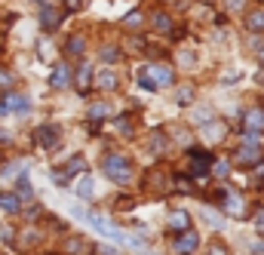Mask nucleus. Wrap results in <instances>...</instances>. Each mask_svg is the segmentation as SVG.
<instances>
[{
    "label": "nucleus",
    "instance_id": "18",
    "mask_svg": "<svg viewBox=\"0 0 264 255\" xmlns=\"http://www.w3.org/2000/svg\"><path fill=\"white\" fill-rule=\"evenodd\" d=\"M246 25H249V31H264V9H258V12H249Z\"/></svg>",
    "mask_w": 264,
    "mask_h": 255
},
{
    "label": "nucleus",
    "instance_id": "20",
    "mask_svg": "<svg viewBox=\"0 0 264 255\" xmlns=\"http://www.w3.org/2000/svg\"><path fill=\"white\" fill-rule=\"evenodd\" d=\"M98 86H101V89H114V86H117V77H114L111 71H105V74L98 77Z\"/></svg>",
    "mask_w": 264,
    "mask_h": 255
},
{
    "label": "nucleus",
    "instance_id": "22",
    "mask_svg": "<svg viewBox=\"0 0 264 255\" xmlns=\"http://www.w3.org/2000/svg\"><path fill=\"white\" fill-rule=\"evenodd\" d=\"M101 58H105V62H117V58H120V49H117V46H105V49H101Z\"/></svg>",
    "mask_w": 264,
    "mask_h": 255
},
{
    "label": "nucleus",
    "instance_id": "9",
    "mask_svg": "<svg viewBox=\"0 0 264 255\" xmlns=\"http://www.w3.org/2000/svg\"><path fill=\"white\" fill-rule=\"evenodd\" d=\"M197 246H200V237L194 234V231H185L175 243H172V249L178 255H191V252H197Z\"/></svg>",
    "mask_w": 264,
    "mask_h": 255
},
{
    "label": "nucleus",
    "instance_id": "11",
    "mask_svg": "<svg viewBox=\"0 0 264 255\" xmlns=\"http://www.w3.org/2000/svg\"><path fill=\"white\" fill-rule=\"evenodd\" d=\"M40 25H43L46 31H55V28L62 25V12H58V9H43V12H40Z\"/></svg>",
    "mask_w": 264,
    "mask_h": 255
},
{
    "label": "nucleus",
    "instance_id": "19",
    "mask_svg": "<svg viewBox=\"0 0 264 255\" xmlns=\"http://www.w3.org/2000/svg\"><path fill=\"white\" fill-rule=\"evenodd\" d=\"M154 28H160V31H169V28H172L169 15H166V12H157V15H154Z\"/></svg>",
    "mask_w": 264,
    "mask_h": 255
},
{
    "label": "nucleus",
    "instance_id": "1",
    "mask_svg": "<svg viewBox=\"0 0 264 255\" xmlns=\"http://www.w3.org/2000/svg\"><path fill=\"white\" fill-rule=\"evenodd\" d=\"M101 169H105V175H108L111 182H117V185H129V182H132V175H135L132 160H129V157H123V154H105Z\"/></svg>",
    "mask_w": 264,
    "mask_h": 255
},
{
    "label": "nucleus",
    "instance_id": "23",
    "mask_svg": "<svg viewBox=\"0 0 264 255\" xmlns=\"http://www.w3.org/2000/svg\"><path fill=\"white\" fill-rule=\"evenodd\" d=\"M141 25V12H129L126 15V28H138Z\"/></svg>",
    "mask_w": 264,
    "mask_h": 255
},
{
    "label": "nucleus",
    "instance_id": "15",
    "mask_svg": "<svg viewBox=\"0 0 264 255\" xmlns=\"http://www.w3.org/2000/svg\"><path fill=\"white\" fill-rule=\"evenodd\" d=\"M77 86H80V92H86V89L92 86V68H89V65H83V68L77 71Z\"/></svg>",
    "mask_w": 264,
    "mask_h": 255
},
{
    "label": "nucleus",
    "instance_id": "8",
    "mask_svg": "<svg viewBox=\"0 0 264 255\" xmlns=\"http://www.w3.org/2000/svg\"><path fill=\"white\" fill-rule=\"evenodd\" d=\"M80 169H86V160H83V157H80V154H77V157H71V160H68V166H65V169H62V172H58V169H55V172H52V179H55V182H58V185H65V182H68V179H71V175H77V172H80Z\"/></svg>",
    "mask_w": 264,
    "mask_h": 255
},
{
    "label": "nucleus",
    "instance_id": "17",
    "mask_svg": "<svg viewBox=\"0 0 264 255\" xmlns=\"http://www.w3.org/2000/svg\"><path fill=\"white\" fill-rule=\"evenodd\" d=\"M92 194H95V191H92V182H89V179H80V182H77V197H80V200H92Z\"/></svg>",
    "mask_w": 264,
    "mask_h": 255
},
{
    "label": "nucleus",
    "instance_id": "29",
    "mask_svg": "<svg viewBox=\"0 0 264 255\" xmlns=\"http://www.w3.org/2000/svg\"><path fill=\"white\" fill-rule=\"evenodd\" d=\"M209 255H228V249H225V246H221V243H215V246H212V249H209Z\"/></svg>",
    "mask_w": 264,
    "mask_h": 255
},
{
    "label": "nucleus",
    "instance_id": "14",
    "mask_svg": "<svg viewBox=\"0 0 264 255\" xmlns=\"http://www.w3.org/2000/svg\"><path fill=\"white\" fill-rule=\"evenodd\" d=\"M0 209L9 212V215H15V212L22 209V200H18L15 194H0Z\"/></svg>",
    "mask_w": 264,
    "mask_h": 255
},
{
    "label": "nucleus",
    "instance_id": "35",
    "mask_svg": "<svg viewBox=\"0 0 264 255\" xmlns=\"http://www.w3.org/2000/svg\"><path fill=\"white\" fill-rule=\"evenodd\" d=\"M258 49H261V58H264V46H258Z\"/></svg>",
    "mask_w": 264,
    "mask_h": 255
},
{
    "label": "nucleus",
    "instance_id": "3",
    "mask_svg": "<svg viewBox=\"0 0 264 255\" xmlns=\"http://www.w3.org/2000/svg\"><path fill=\"white\" fill-rule=\"evenodd\" d=\"M209 154L203 151V148H194L191 154H188V172L197 179V182H203V179H209Z\"/></svg>",
    "mask_w": 264,
    "mask_h": 255
},
{
    "label": "nucleus",
    "instance_id": "28",
    "mask_svg": "<svg viewBox=\"0 0 264 255\" xmlns=\"http://www.w3.org/2000/svg\"><path fill=\"white\" fill-rule=\"evenodd\" d=\"M0 86H3V89L12 86V74H9V71H0Z\"/></svg>",
    "mask_w": 264,
    "mask_h": 255
},
{
    "label": "nucleus",
    "instance_id": "31",
    "mask_svg": "<svg viewBox=\"0 0 264 255\" xmlns=\"http://www.w3.org/2000/svg\"><path fill=\"white\" fill-rule=\"evenodd\" d=\"M65 6H68V9H77V6H80V0H65Z\"/></svg>",
    "mask_w": 264,
    "mask_h": 255
},
{
    "label": "nucleus",
    "instance_id": "30",
    "mask_svg": "<svg viewBox=\"0 0 264 255\" xmlns=\"http://www.w3.org/2000/svg\"><path fill=\"white\" fill-rule=\"evenodd\" d=\"M255 225H258V231L264 234V212H258V219H255Z\"/></svg>",
    "mask_w": 264,
    "mask_h": 255
},
{
    "label": "nucleus",
    "instance_id": "13",
    "mask_svg": "<svg viewBox=\"0 0 264 255\" xmlns=\"http://www.w3.org/2000/svg\"><path fill=\"white\" fill-rule=\"evenodd\" d=\"M169 228L172 231H191V215L188 212H172L169 215Z\"/></svg>",
    "mask_w": 264,
    "mask_h": 255
},
{
    "label": "nucleus",
    "instance_id": "34",
    "mask_svg": "<svg viewBox=\"0 0 264 255\" xmlns=\"http://www.w3.org/2000/svg\"><path fill=\"white\" fill-rule=\"evenodd\" d=\"M255 255H264V243H258V246H255Z\"/></svg>",
    "mask_w": 264,
    "mask_h": 255
},
{
    "label": "nucleus",
    "instance_id": "25",
    "mask_svg": "<svg viewBox=\"0 0 264 255\" xmlns=\"http://www.w3.org/2000/svg\"><path fill=\"white\" fill-rule=\"evenodd\" d=\"M178 102H181V105H191V102H194V92H191V89H181V92H178Z\"/></svg>",
    "mask_w": 264,
    "mask_h": 255
},
{
    "label": "nucleus",
    "instance_id": "5",
    "mask_svg": "<svg viewBox=\"0 0 264 255\" xmlns=\"http://www.w3.org/2000/svg\"><path fill=\"white\" fill-rule=\"evenodd\" d=\"M6 111L28 114V111H31V99H28V95H18V92H6V95L0 99V114H6Z\"/></svg>",
    "mask_w": 264,
    "mask_h": 255
},
{
    "label": "nucleus",
    "instance_id": "2",
    "mask_svg": "<svg viewBox=\"0 0 264 255\" xmlns=\"http://www.w3.org/2000/svg\"><path fill=\"white\" fill-rule=\"evenodd\" d=\"M172 77H175V74H172V68H166V65H151V68H148V74L141 77V86L154 92V89H160V86H169V83H172Z\"/></svg>",
    "mask_w": 264,
    "mask_h": 255
},
{
    "label": "nucleus",
    "instance_id": "26",
    "mask_svg": "<svg viewBox=\"0 0 264 255\" xmlns=\"http://www.w3.org/2000/svg\"><path fill=\"white\" fill-rule=\"evenodd\" d=\"M228 172H231V163L218 160V163H215V175H228Z\"/></svg>",
    "mask_w": 264,
    "mask_h": 255
},
{
    "label": "nucleus",
    "instance_id": "12",
    "mask_svg": "<svg viewBox=\"0 0 264 255\" xmlns=\"http://www.w3.org/2000/svg\"><path fill=\"white\" fill-rule=\"evenodd\" d=\"M246 126H249V132L258 135V129H264V108H252L246 114Z\"/></svg>",
    "mask_w": 264,
    "mask_h": 255
},
{
    "label": "nucleus",
    "instance_id": "27",
    "mask_svg": "<svg viewBox=\"0 0 264 255\" xmlns=\"http://www.w3.org/2000/svg\"><path fill=\"white\" fill-rule=\"evenodd\" d=\"M15 197H31V185H28L25 179L18 182V194H15Z\"/></svg>",
    "mask_w": 264,
    "mask_h": 255
},
{
    "label": "nucleus",
    "instance_id": "10",
    "mask_svg": "<svg viewBox=\"0 0 264 255\" xmlns=\"http://www.w3.org/2000/svg\"><path fill=\"white\" fill-rule=\"evenodd\" d=\"M68 83H71V74H68V68H65V65H55V71L49 74V86H52V89H65Z\"/></svg>",
    "mask_w": 264,
    "mask_h": 255
},
{
    "label": "nucleus",
    "instance_id": "32",
    "mask_svg": "<svg viewBox=\"0 0 264 255\" xmlns=\"http://www.w3.org/2000/svg\"><path fill=\"white\" fill-rule=\"evenodd\" d=\"M3 142H9V132H6V129H0V145H3Z\"/></svg>",
    "mask_w": 264,
    "mask_h": 255
},
{
    "label": "nucleus",
    "instance_id": "21",
    "mask_svg": "<svg viewBox=\"0 0 264 255\" xmlns=\"http://www.w3.org/2000/svg\"><path fill=\"white\" fill-rule=\"evenodd\" d=\"M108 117V105H92L89 108V120H105Z\"/></svg>",
    "mask_w": 264,
    "mask_h": 255
},
{
    "label": "nucleus",
    "instance_id": "24",
    "mask_svg": "<svg viewBox=\"0 0 264 255\" xmlns=\"http://www.w3.org/2000/svg\"><path fill=\"white\" fill-rule=\"evenodd\" d=\"M151 142H154V145H151L154 151H163V148H166V135H163V132H157V135H154Z\"/></svg>",
    "mask_w": 264,
    "mask_h": 255
},
{
    "label": "nucleus",
    "instance_id": "7",
    "mask_svg": "<svg viewBox=\"0 0 264 255\" xmlns=\"http://www.w3.org/2000/svg\"><path fill=\"white\" fill-rule=\"evenodd\" d=\"M34 142H37L40 148H52V145L58 142V126H52V123L37 126V129H34Z\"/></svg>",
    "mask_w": 264,
    "mask_h": 255
},
{
    "label": "nucleus",
    "instance_id": "33",
    "mask_svg": "<svg viewBox=\"0 0 264 255\" xmlns=\"http://www.w3.org/2000/svg\"><path fill=\"white\" fill-rule=\"evenodd\" d=\"M255 175H258V179H264V163H258V169H255Z\"/></svg>",
    "mask_w": 264,
    "mask_h": 255
},
{
    "label": "nucleus",
    "instance_id": "16",
    "mask_svg": "<svg viewBox=\"0 0 264 255\" xmlns=\"http://www.w3.org/2000/svg\"><path fill=\"white\" fill-rule=\"evenodd\" d=\"M65 52H68V55H83V52H86V40H83V37H71L68 46H65Z\"/></svg>",
    "mask_w": 264,
    "mask_h": 255
},
{
    "label": "nucleus",
    "instance_id": "4",
    "mask_svg": "<svg viewBox=\"0 0 264 255\" xmlns=\"http://www.w3.org/2000/svg\"><path fill=\"white\" fill-rule=\"evenodd\" d=\"M86 219H89V225L101 234V237H111V240H120V243H129V237L120 231V228H114L111 222H105L101 215H92V212H86Z\"/></svg>",
    "mask_w": 264,
    "mask_h": 255
},
{
    "label": "nucleus",
    "instance_id": "6",
    "mask_svg": "<svg viewBox=\"0 0 264 255\" xmlns=\"http://www.w3.org/2000/svg\"><path fill=\"white\" fill-rule=\"evenodd\" d=\"M218 200H221V206H225L231 215L243 219V212H246V203H243V197H240L237 191H221V194H218Z\"/></svg>",
    "mask_w": 264,
    "mask_h": 255
}]
</instances>
